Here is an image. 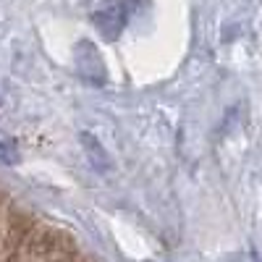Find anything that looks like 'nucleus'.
<instances>
[{"instance_id":"obj_1","label":"nucleus","mask_w":262,"mask_h":262,"mask_svg":"<svg viewBox=\"0 0 262 262\" xmlns=\"http://www.w3.org/2000/svg\"><path fill=\"white\" fill-rule=\"evenodd\" d=\"M95 24L100 27V32H102L107 39H113V37H118V32L123 29L126 16H123L121 8H102V11L95 13Z\"/></svg>"},{"instance_id":"obj_2","label":"nucleus","mask_w":262,"mask_h":262,"mask_svg":"<svg viewBox=\"0 0 262 262\" xmlns=\"http://www.w3.org/2000/svg\"><path fill=\"white\" fill-rule=\"evenodd\" d=\"M81 144H84V149H86V155H90V163L97 168V170H107L111 168V160H107V152L100 147V142L92 137V134H81Z\"/></svg>"}]
</instances>
